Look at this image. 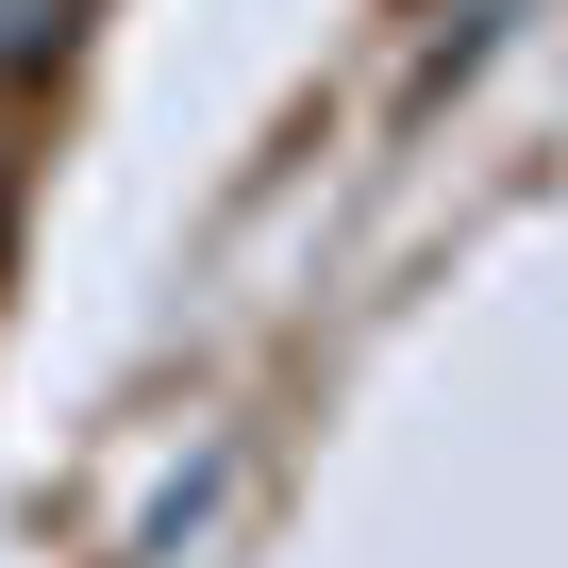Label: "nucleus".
Here are the masks:
<instances>
[{
  "mask_svg": "<svg viewBox=\"0 0 568 568\" xmlns=\"http://www.w3.org/2000/svg\"><path fill=\"white\" fill-rule=\"evenodd\" d=\"M68 34H84V0H0V84L68 68Z\"/></svg>",
  "mask_w": 568,
  "mask_h": 568,
  "instance_id": "nucleus-1",
  "label": "nucleus"
}]
</instances>
